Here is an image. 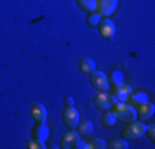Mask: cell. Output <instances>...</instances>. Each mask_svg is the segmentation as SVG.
Listing matches in <instances>:
<instances>
[{
  "mask_svg": "<svg viewBox=\"0 0 155 149\" xmlns=\"http://www.w3.org/2000/svg\"><path fill=\"white\" fill-rule=\"evenodd\" d=\"M114 114H116L117 121H122V123H130L134 119H137V109L132 104H127V103L114 104Z\"/></svg>",
  "mask_w": 155,
  "mask_h": 149,
  "instance_id": "obj_1",
  "label": "cell"
},
{
  "mask_svg": "<svg viewBox=\"0 0 155 149\" xmlns=\"http://www.w3.org/2000/svg\"><path fill=\"white\" fill-rule=\"evenodd\" d=\"M145 128L147 126L143 123L134 119V121L127 123V126H125L124 131H122V136H124V139H132V141L140 139L142 136H145Z\"/></svg>",
  "mask_w": 155,
  "mask_h": 149,
  "instance_id": "obj_2",
  "label": "cell"
},
{
  "mask_svg": "<svg viewBox=\"0 0 155 149\" xmlns=\"http://www.w3.org/2000/svg\"><path fill=\"white\" fill-rule=\"evenodd\" d=\"M91 85L97 89V91H109V78L104 71H99V70H94L91 73Z\"/></svg>",
  "mask_w": 155,
  "mask_h": 149,
  "instance_id": "obj_3",
  "label": "cell"
},
{
  "mask_svg": "<svg viewBox=\"0 0 155 149\" xmlns=\"http://www.w3.org/2000/svg\"><path fill=\"white\" fill-rule=\"evenodd\" d=\"M97 28L101 36H104L106 40H112L114 35H116V23L109 17H102L101 22L97 23Z\"/></svg>",
  "mask_w": 155,
  "mask_h": 149,
  "instance_id": "obj_4",
  "label": "cell"
},
{
  "mask_svg": "<svg viewBox=\"0 0 155 149\" xmlns=\"http://www.w3.org/2000/svg\"><path fill=\"white\" fill-rule=\"evenodd\" d=\"M61 118H63V123H64L69 129H74L78 126V123H79V111H78L74 106H66Z\"/></svg>",
  "mask_w": 155,
  "mask_h": 149,
  "instance_id": "obj_5",
  "label": "cell"
},
{
  "mask_svg": "<svg viewBox=\"0 0 155 149\" xmlns=\"http://www.w3.org/2000/svg\"><path fill=\"white\" fill-rule=\"evenodd\" d=\"M117 5H119V0H97L96 10L101 17H109V15L116 12Z\"/></svg>",
  "mask_w": 155,
  "mask_h": 149,
  "instance_id": "obj_6",
  "label": "cell"
},
{
  "mask_svg": "<svg viewBox=\"0 0 155 149\" xmlns=\"http://www.w3.org/2000/svg\"><path fill=\"white\" fill-rule=\"evenodd\" d=\"M94 106L97 109H102V111H107L114 106L112 103V95H109L107 91H101L97 96L94 98Z\"/></svg>",
  "mask_w": 155,
  "mask_h": 149,
  "instance_id": "obj_7",
  "label": "cell"
},
{
  "mask_svg": "<svg viewBox=\"0 0 155 149\" xmlns=\"http://www.w3.org/2000/svg\"><path fill=\"white\" fill-rule=\"evenodd\" d=\"M130 93H132V86H129V85H125V83L117 85L116 89H114V96L117 98V101H119V103H125V101H127L129 96H130Z\"/></svg>",
  "mask_w": 155,
  "mask_h": 149,
  "instance_id": "obj_8",
  "label": "cell"
},
{
  "mask_svg": "<svg viewBox=\"0 0 155 149\" xmlns=\"http://www.w3.org/2000/svg\"><path fill=\"white\" fill-rule=\"evenodd\" d=\"M78 141H79V133L74 131V129H71V131H68L61 137V147H64V149L74 147L78 144Z\"/></svg>",
  "mask_w": 155,
  "mask_h": 149,
  "instance_id": "obj_9",
  "label": "cell"
},
{
  "mask_svg": "<svg viewBox=\"0 0 155 149\" xmlns=\"http://www.w3.org/2000/svg\"><path fill=\"white\" fill-rule=\"evenodd\" d=\"M78 68H79V71L91 74L96 70V61L91 57H84V58H81L79 61H78Z\"/></svg>",
  "mask_w": 155,
  "mask_h": 149,
  "instance_id": "obj_10",
  "label": "cell"
},
{
  "mask_svg": "<svg viewBox=\"0 0 155 149\" xmlns=\"http://www.w3.org/2000/svg\"><path fill=\"white\" fill-rule=\"evenodd\" d=\"M31 118L36 123H45L46 121V108L40 103H35L31 106Z\"/></svg>",
  "mask_w": 155,
  "mask_h": 149,
  "instance_id": "obj_11",
  "label": "cell"
},
{
  "mask_svg": "<svg viewBox=\"0 0 155 149\" xmlns=\"http://www.w3.org/2000/svg\"><path fill=\"white\" fill-rule=\"evenodd\" d=\"M153 113H155V106L152 103H143V104H140L139 106V109H137V116L140 119H150L153 116Z\"/></svg>",
  "mask_w": 155,
  "mask_h": 149,
  "instance_id": "obj_12",
  "label": "cell"
},
{
  "mask_svg": "<svg viewBox=\"0 0 155 149\" xmlns=\"http://www.w3.org/2000/svg\"><path fill=\"white\" fill-rule=\"evenodd\" d=\"M35 139H40V141H46L50 137V129L45 123H36V128H35Z\"/></svg>",
  "mask_w": 155,
  "mask_h": 149,
  "instance_id": "obj_13",
  "label": "cell"
},
{
  "mask_svg": "<svg viewBox=\"0 0 155 149\" xmlns=\"http://www.w3.org/2000/svg\"><path fill=\"white\" fill-rule=\"evenodd\" d=\"M101 124L104 126V128H114V126L117 124V118H116V114H114V111L107 109L104 114H102Z\"/></svg>",
  "mask_w": 155,
  "mask_h": 149,
  "instance_id": "obj_14",
  "label": "cell"
},
{
  "mask_svg": "<svg viewBox=\"0 0 155 149\" xmlns=\"http://www.w3.org/2000/svg\"><path fill=\"white\" fill-rule=\"evenodd\" d=\"M78 133H79V136H89L91 133H93V129H94V126H93V123L89 121V119H81L79 123H78Z\"/></svg>",
  "mask_w": 155,
  "mask_h": 149,
  "instance_id": "obj_15",
  "label": "cell"
},
{
  "mask_svg": "<svg viewBox=\"0 0 155 149\" xmlns=\"http://www.w3.org/2000/svg\"><path fill=\"white\" fill-rule=\"evenodd\" d=\"M129 99H130V103L134 104V106H140V104L149 101V96H147V93H143V91H137V93L132 91L130 96H129Z\"/></svg>",
  "mask_w": 155,
  "mask_h": 149,
  "instance_id": "obj_16",
  "label": "cell"
},
{
  "mask_svg": "<svg viewBox=\"0 0 155 149\" xmlns=\"http://www.w3.org/2000/svg\"><path fill=\"white\" fill-rule=\"evenodd\" d=\"M79 2V7L86 12H96V7H97V0H78Z\"/></svg>",
  "mask_w": 155,
  "mask_h": 149,
  "instance_id": "obj_17",
  "label": "cell"
},
{
  "mask_svg": "<svg viewBox=\"0 0 155 149\" xmlns=\"http://www.w3.org/2000/svg\"><path fill=\"white\" fill-rule=\"evenodd\" d=\"M107 78H109V83H112L114 86L124 83V76H122V73H120L119 70H114V71L110 73V76H107Z\"/></svg>",
  "mask_w": 155,
  "mask_h": 149,
  "instance_id": "obj_18",
  "label": "cell"
},
{
  "mask_svg": "<svg viewBox=\"0 0 155 149\" xmlns=\"http://www.w3.org/2000/svg\"><path fill=\"white\" fill-rule=\"evenodd\" d=\"M101 15L96 13V12H91L89 15H87V25H91V27H97V23L101 22Z\"/></svg>",
  "mask_w": 155,
  "mask_h": 149,
  "instance_id": "obj_19",
  "label": "cell"
},
{
  "mask_svg": "<svg viewBox=\"0 0 155 149\" xmlns=\"http://www.w3.org/2000/svg\"><path fill=\"white\" fill-rule=\"evenodd\" d=\"M106 147V141L99 139V137H94L93 141H89V149H104Z\"/></svg>",
  "mask_w": 155,
  "mask_h": 149,
  "instance_id": "obj_20",
  "label": "cell"
},
{
  "mask_svg": "<svg viewBox=\"0 0 155 149\" xmlns=\"http://www.w3.org/2000/svg\"><path fill=\"white\" fill-rule=\"evenodd\" d=\"M27 146L30 149H46L45 146V141H40V139H35V141H28Z\"/></svg>",
  "mask_w": 155,
  "mask_h": 149,
  "instance_id": "obj_21",
  "label": "cell"
},
{
  "mask_svg": "<svg viewBox=\"0 0 155 149\" xmlns=\"http://www.w3.org/2000/svg\"><path fill=\"white\" fill-rule=\"evenodd\" d=\"M110 147H114V149H127L129 143H127V139H116V141H112Z\"/></svg>",
  "mask_w": 155,
  "mask_h": 149,
  "instance_id": "obj_22",
  "label": "cell"
},
{
  "mask_svg": "<svg viewBox=\"0 0 155 149\" xmlns=\"http://www.w3.org/2000/svg\"><path fill=\"white\" fill-rule=\"evenodd\" d=\"M145 133H147V136H149V139L153 143V141H155V126H153V124L147 126V128H145Z\"/></svg>",
  "mask_w": 155,
  "mask_h": 149,
  "instance_id": "obj_23",
  "label": "cell"
},
{
  "mask_svg": "<svg viewBox=\"0 0 155 149\" xmlns=\"http://www.w3.org/2000/svg\"><path fill=\"white\" fill-rule=\"evenodd\" d=\"M76 149H89V143H84V141H78V144L74 146Z\"/></svg>",
  "mask_w": 155,
  "mask_h": 149,
  "instance_id": "obj_24",
  "label": "cell"
},
{
  "mask_svg": "<svg viewBox=\"0 0 155 149\" xmlns=\"http://www.w3.org/2000/svg\"><path fill=\"white\" fill-rule=\"evenodd\" d=\"M64 106H74V98H73V96H66L64 98Z\"/></svg>",
  "mask_w": 155,
  "mask_h": 149,
  "instance_id": "obj_25",
  "label": "cell"
}]
</instances>
